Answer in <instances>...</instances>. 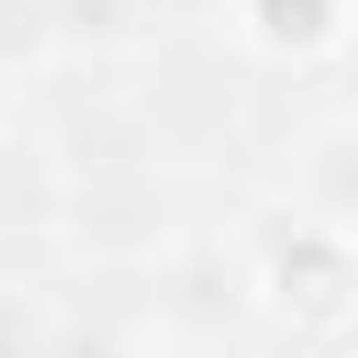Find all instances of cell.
Returning a JSON list of instances; mask_svg holds the SVG:
<instances>
[{
    "instance_id": "1",
    "label": "cell",
    "mask_w": 358,
    "mask_h": 358,
    "mask_svg": "<svg viewBox=\"0 0 358 358\" xmlns=\"http://www.w3.org/2000/svg\"><path fill=\"white\" fill-rule=\"evenodd\" d=\"M208 25L242 67H267V76L325 67L334 76L342 34H350V0H217Z\"/></svg>"
},
{
    "instance_id": "2",
    "label": "cell",
    "mask_w": 358,
    "mask_h": 358,
    "mask_svg": "<svg viewBox=\"0 0 358 358\" xmlns=\"http://www.w3.org/2000/svg\"><path fill=\"white\" fill-rule=\"evenodd\" d=\"M59 76H125L167 50V0H50Z\"/></svg>"
},
{
    "instance_id": "3",
    "label": "cell",
    "mask_w": 358,
    "mask_h": 358,
    "mask_svg": "<svg viewBox=\"0 0 358 358\" xmlns=\"http://www.w3.org/2000/svg\"><path fill=\"white\" fill-rule=\"evenodd\" d=\"M350 108H342V92L325 84V100L292 125V142H283V159L292 167H275V192L292 200V208H308V217H325V225H350L358 217V176H350Z\"/></svg>"
},
{
    "instance_id": "4",
    "label": "cell",
    "mask_w": 358,
    "mask_h": 358,
    "mask_svg": "<svg viewBox=\"0 0 358 358\" xmlns=\"http://www.w3.org/2000/svg\"><path fill=\"white\" fill-rule=\"evenodd\" d=\"M0 76L25 92L59 84V25L50 0H0Z\"/></svg>"
},
{
    "instance_id": "5",
    "label": "cell",
    "mask_w": 358,
    "mask_h": 358,
    "mask_svg": "<svg viewBox=\"0 0 358 358\" xmlns=\"http://www.w3.org/2000/svg\"><path fill=\"white\" fill-rule=\"evenodd\" d=\"M25 117H34V92H25V84H8V76H0V134H17Z\"/></svg>"
}]
</instances>
